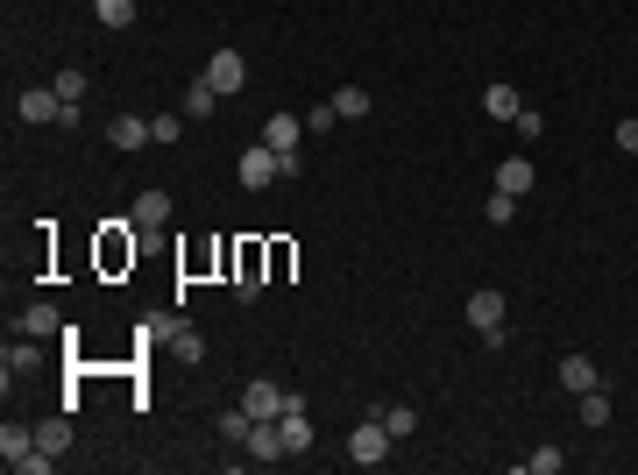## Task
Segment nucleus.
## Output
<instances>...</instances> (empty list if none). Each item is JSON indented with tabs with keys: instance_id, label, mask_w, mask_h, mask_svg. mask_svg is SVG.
<instances>
[{
	"instance_id": "1",
	"label": "nucleus",
	"mask_w": 638,
	"mask_h": 475,
	"mask_svg": "<svg viewBox=\"0 0 638 475\" xmlns=\"http://www.w3.org/2000/svg\"><path fill=\"white\" fill-rule=\"evenodd\" d=\"M504 320H511V305H504V291H468V334L483 341V348H504L511 334H504Z\"/></svg>"
},
{
	"instance_id": "2",
	"label": "nucleus",
	"mask_w": 638,
	"mask_h": 475,
	"mask_svg": "<svg viewBox=\"0 0 638 475\" xmlns=\"http://www.w3.org/2000/svg\"><path fill=\"white\" fill-rule=\"evenodd\" d=\"M291 405H298V398H291L277 376H249V383H242V412H249V419H284Z\"/></svg>"
},
{
	"instance_id": "3",
	"label": "nucleus",
	"mask_w": 638,
	"mask_h": 475,
	"mask_svg": "<svg viewBox=\"0 0 638 475\" xmlns=\"http://www.w3.org/2000/svg\"><path fill=\"white\" fill-rule=\"evenodd\" d=\"M390 447H397V440H390V426H383V419H362V426L348 433L355 468H383V461H390Z\"/></svg>"
},
{
	"instance_id": "4",
	"label": "nucleus",
	"mask_w": 638,
	"mask_h": 475,
	"mask_svg": "<svg viewBox=\"0 0 638 475\" xmlns=\"http://www.w3.org/2000/svg\"><path fill=\"white\" fill-rule=\"evenodd\" d=\"M199 78H206V86H213L220 100H227V93H242V86H249V57H242V50H213Z\"/></svg>"
},
{
	"instance_id": "5",
	"label": "nucleus",
	"mask_w": 638,
	"mask_h": 475,
	"mask_svg": "<svg viewBox=\"0 0 638 475\" xmlns=\"http://www.w3.org/2000/svg\"><path fill=\"white\" fill-rule=\"evenodd\" d=\"M277 178H284V156H277L270 142L242 149V192H263V185H277Z\"/></svg>"
},
{
	"instance_id": "6",
	"label": "nucleus",
	"mask_w": 638,
	"mask_h": 475,
	"mask_svg": "<svg viewBox=\"0 0 638 475\" xmlns=\"http://www.w3.org/2000/svg\"><path fill=\"white\" fill-rule=\"evenodd\" d=\"M15 121H29V128H43V121H64V100H57V86H29V93L15 100Z\"/></svg>"
},
{
	"instance_id": "7",
	"label": "nucleus",
	"mask_w": 638,
	"mask_h": 475,
	"mask_svg": "<svg viewBox=\"0 0 638 475\" xmlns=\"http://www.w3.org/2000/svg\"><path fill=\"white\" fill-rule=\"evenodd\" d=\"M128 220H135V227H171V192H164V185H149V192H135Z\"/></svg>"
},
{
	"instance_id": "8",
	"label": "nucleus",
	"mask_w": 638,
	"mask_h": 475,
	"mask_svg": "<svg viewBox=\"0 0 638 475\" xmlns=\"http://www.w3.org/2000/svg\"><path fill=\"white\" fill-rule=\"evenodd\" d=\"M36 362H43V348H36V334H15L8 348H0V376H8V383H15V376H29Z\"/></svg>"
},
{
	"instance_id": "9",
	"label": "nucleus",
	"mask_w": 638,
	"mask_h": 475,
	"mask_svg": "<svg viewBox=\"0 0 638 475\" xmlns=\"http://www.w3.org/2000/svg\"><path fill=\"white\" fill-rule=\"evenodd\" d=\"M15 334H36V341H43V334H64V312H57L50 298H36L22 320H15Z\"/></svg>"
},
{
	"instance_id": "10",
	"label": "nucleus",
	"mask_w": 638,
	"mask_h": 475,
	"mask_svg": "<svg viewBox=\"0 0 638 475\" xmlns=\"http://www.w3.org/2000/svg\"><path fill=\"white\" fill-rule=\"evenodd\" d=\"M107 142H114V149H128V156H135V149H142V142H149V121H142V114H114V121H107Z\"/></svg>"
},
{
	"instance_id": "11",
	"label": "nucleus",
	"mask_w": 638,
	"mask_h": 475,
	"mask_svg": "<svg viewBox=\"0 0 638 475\" xmlns=\"http://www.w3.org/2000/svg\"><path fill=\"white\" fill-rule=\"evenodd\" d=\"M532 178H539V171L525 164V156H504V164H497V192H511V199H525V192H532Z\"/></svg>"
},
{
	"instance_id": "12",
	"label": "nucleus",
	"mask_w": 638,
	"mask_h": 475,
	"mask_svg": "<svg viewBox=\"0 0 638 475\" xmlns=\"http://www.w3.org/2000/svg\"><path fill=\"white\" fill-rule=\"evenodd\" d=\"M561 383H568L575 398H582V390H596V383H603V369H596L589 355H561Z\"/></svg>"
},
{
	"instance_id": "13",
	"label": "nucleus",
	"mask_w": 638,
	"mask_h": 475,
	"mask_svg": "<svg viewBox=\"0 0 638 475\" xmlns=\"http://www.w3.org/2000/svg\"><path fill=\"white\" fill-rule=\"evenodd\" d=\"M263 142H270L277 156H298V114H270V121H263Z\"/></svg>"
},
{
	"instance_id": "14",
	"label": "nucleus",
	"mask_w": 638,
	"mask_h": 475,
	"mask_svg": "<svg viewBox=\"0 0 638 475\" xmlns=\"http://www.w3.org/2000/svg\"><path fill=\"white\" fill-rule=\"evenodd\" d=\"M277 433H284L291 454H312V419H305V405H291V412L277 419Z\"/></svg>"
},
{
	"instance_id": "15",
	"label": "nucleus",
	"mask_w": 638,
	"mask_h": 475,
	"mask_svg": "<svg viewBox=\"0 0 638 475\" xmlns=\"http://www.w3.org/2000/svg\"><path fill=\"white\" fill-rule=\"evenodd\" d=\"M29 447H36V426H22V419H8V426H0V461H8V468H15Z\"/></svg>"
},
{
	"instance_id": "16",
	"label": "nucleus",
	"mask_w": 638,
	"mask_h": 475,
	"mask_svg": "<svg viewBox=\"0 0 638 475\" xmlns=\"http://www.w3.org/2000/svg\"><path fill=\"white\" fill-rule=\"evenodd\" d=\"M483 114H490V121H518V114H525L518 86H490V93H483Z\"/></svg>"
},
{
	"instance_id": "17",
	"label": "nucleus",
	"mask_w": 638,
	"mask_h": 475,
	"mask_svg": "<svg viewBox=\"0 0 638 475\" xmlns=\"http://www.w3.org/2000/svg\"><path fill=\"white\" fill-rule=\"evenodd\" d=\"M164 334H171V355H178L185 369H199V362H206V341H199L192 327H164Z\"/></svg>"
},
{
	"instance_id": "18",
	"label": "nucleus",
	"mask_w": 638,
	"mask_h": 475,
	"mask_svg": "<svg viewBox=\"0 0 638 475\" xmlns=\"http://www.w3.org/2000/svg\"><path fill=\"white\" fill-rule=\"evenodd\" d=\"M36 447H50V454L64 461V454H71V412H64V419H43V426H36Z\"/></svg>"
},
{
	"instance_id": "19",
	"label": "nucleus",
	"mask_w": 638,
	"mask_h": 475,
	"mask_svg": "<svg viewBox=\"0 0 638 475\" xmlns=\"http://www.w3.org/2000/svg\"><path fill=\"white\" fill-rule=\"evenodd\" d=\"M575 405H582V426H589V433H603V426H610V398H603V383H596V390H582Z\"/></svg>"
},
{
	"instance_id": "20",
	"label": "nucleus",
	"mask_w": 638,
	"mask_h": 475,
	"mask_svg": "<svg viewBox=\"0 0 638 475\" xmlns=\"http://www.w3.org/2000/svg\"><path fill=\"white\" fill-rule=\"evenodd\" d=\"M213 107H220V93L206 86V78H192V86H185V121H206Z\"/></svg>"
},
{
	"instance_id": "21",
	"label": "nucleus",
	"mask_w": 638,
	"mask_h": 475,
	"mask_svg": "<svg viewBox=\"0 0 638 475\" xmlns=\"http://www.w3.org/2000/svg\"><path fill=\"white\" fill-rule=\"evenodd\" d=\"M234 291H242V305L263 291V249H242V277H234Z\"/></svg>"
},
{
	"instance_id": "22",
	"label": "nucleus",
	"mask_w": 638,
	"mask_h": 475,
	"mask_svg": "<svg viewBox=\"0 0 638 475\" xmlns=\"http://www.w3.org/2000/svg\"><path fill=\"white\" fill-rule=\"evenodd\" d=\"M100 29H135V0H93Z\"/></svg>"
},
{
	"instance_id": "23",
	"label": "nucleus",
	"mask_w": 638,
	"mask_h": 475,
	"mask_svg": "<svg viewBox=\"0 0 638 475\" xmlns=\"http://www.w3.org/2000/svg\"><path fill=\"white\" fill-rule=\"evenodd\" d=\"M376 419L390 426V440H412V433H419V412H412V405H383Z\"/></svg>"
},
{
	"instance_id": "24",
	"label": "nucleus",
	"mask_w": 638,
	"mask_h": 475,
	"mask_svg": "<svg viewBox=\"0 0 638 475\" xmlns=\"http://www.w3.org/2000/svg\"><path fill=\"white\" fill-rule=\"evenodd\" d=\"M561 468H568L561 447H532V454H525V475H561Z\"/></svg>"
},
{
	"instance_id": "25",
	"label": "nucleus",
	"mask_w": 638,
	"mask_h": 475,
	"mask_svg": "<svg viewBox=\"0 0 638 475\" xmlns=\"http://www.w3.org/2000/svg\"><path fill=\"white\" fill-rule=\"evenodd\" d=\"M100 263H107V270H121V263H135V242H128V234H121V227H114V234H107V242H100Z\"/></svg>"
},
{
	"instance_id": "26",
	"label": "nucleus",
	"mask_w": 638,
	"mask_h": 475,
	"mask_svg": "<svg viewBox=\"0 0 638 475\" xmlns=\"http://www.w3.org/2000/svg\"><path fill=\"white\" fill-rule=\"evenodd\" d=\"M50 86H57V100H64V107H78V100H86V71L71 64V71H57V78H50Z\"/></svg>"
},
{
	"instance_id": "27",
	"label": "nucleus",
	"mask_w": 638,
	"mask_h": 475,
	"mask_svg": "<svg viewBox=\"0 0 638 475\" xmlns=\"http://www.w3.org/2000/svg\"><path fill=\"white\" fill-rule=\"evenodd\" d=\"M334 114H341V121H362V114H369V93H362V86H341V93H334Z\"/></svg>"
},
{
	"instance_id": "28",
	"label": "nucleus",
	"mask_w": 638,
	"mask_h": 475,
	"mask_svg": "<svg viewBox=\"0 0 638 475\" xmlns=\"http://www.w3.org/2000/svg\"><path fill=\"white\" fill-rule=\"evenodd\" d=\"M334 128H341L334 100H319V107H305V135H334Z\"/></svg>"
},
{
	"instance_id": "29",
	"label": "nucleus",
	"mask_w": 638,
	"mask_h": 475,
	"mask_svg": "<svg viewBox=\"0 0 638 475\" xmlns=\"http://www.w3.org/2000/svg\"><path fill=\"white\" fill-rule=\"evenodd\" d=\"M178 135H185V121H178V114H156V121H149V142H156V149H171Z\"/></svg>"
},
{
	"instance_id": "30",
	"label": "nucleus",
	"mask_w": 638,
	"mask_h": 475,
	"mask_svg": "<svg viewBox=\"0 0 638 475\" xmlns=\"http://www.w3.org/2000/svg\"><path fill=\"white\" fill-rule=\"evenodd\" d=\"M483 213H490V227H511V220H518V199H511V192H490Z\"/></svg>"
},
{
	"instance_id": "31",
	"label": "nucleus",
	"mask_w": 638,
	"mask_h": 475,
	"mask_svg": "<svg viewBox=\"0 0 638 475\" xmlns=\"http://www.w3.org/2000/svg\"><path fill=\"white\" fill-rule=\"evenodd\" d=\"M15 468H22V475H50V468H57V454H50V447H29Z\"/></svg>"
},
{
	"instance_id": "32",
	"label": "nucleus",
	"mask_w": 638,
	"mask_h": 475,
	"mask_svg": "<svg viewBox=\"0 0 638 475\" xmlns=\"http://www.w3.org/2000/svg\"><path fill=\"white\" fill-rule=\"evenodd\" d=\"M249 426H256V419H249L242 405H234V412H220V433H227V440H249Z\"/></svg>"
},
{
	"instance_id": "33",
	"label": "nucleus",
	"mask_w": 638,
	"mask_h": 475,
	"mask_svg": "<svg viewBox=\"0 0 638 475\" xmlns=\"http://www.w3.org/2000/svg\"><path fill=\"white\" fill-rule=\"evenodd\" d=\"M617 149H624V156H638V114H624V121H617Z\"/></svg>"
}]
</instances>
